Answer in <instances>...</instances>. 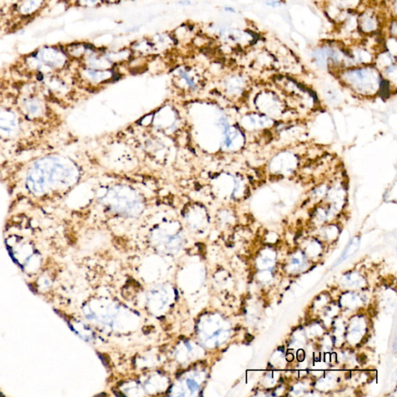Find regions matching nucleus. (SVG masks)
<instances>
[{
    "instance_id": "nucleus-1",
    "label": "nucleus",
    "mask_w": 397,
    "mask_h": 397,
    "mask_svg": "<svg viewBox=\"0 0 397 397\" xmlns=\"http://www.w3.org/2000/svg\"><path fill=\"white\" fill-rule=\"evenodd\" d=\"M69 57L64 51V47L45 45L37 49L33 53L25 57L26 64L38 70L44 69H62L67 64Z\"/></svg>"
},
{
    "instance_id": "nucleus-2",
    "label": "nucleus",
    "mask_w": 397,
    "mask_h": 397,
    "mask_svg": "<svg viewBox=\"0 0 397 397\" xmlns=\"http://www.w3.org/2000/svg\"><path fill=\"white\" fill-rule=\"evenodd\" d=\"M46 0H19L16 12L23 18H29L36 15L44 6Z\"/></svg>"
},
{
    "instance_id": "nucleus-3",
    "label": "nucleus",
    "mask_w": 397,
    "mask_h": 397,
    "mask_svg": "<svg viewBox=\"0 0 397 397\" xmlns=\"http://www.w3.org/2000/svg\"><path fill=\"white\" fill-rule=\"evenodd\" d=\"M154 49L155 51H166L171 50L176 43V40L171 33H157L151 38Z\"/></svg>"
},
{
    "instance_id": "nucleus-4",
    "label": "nucleus",
    "mask_w": 397,
    "mask_h": 397,
    "mask_svg": "<svg viewBox=\"0 0 397 397\" xmlns=\"http://www.w3.org/2000/svg\"><path fill=\"white\" fill-rule=\"evenodd\" d=\"M130 49L133 54H137L140 56H147L155 52L151 39L147 38H142L133 42Z\"/></svg>"
},
{
    "instance_id": "nucleus-5",
    "label": "nucleus",
    "mask_w": 397,
    "mask_h": 397,
    "mask_svg": "<svg viewBox=\"0 0 397 397\" xmlns=\"http://www.w3.org/2000/svg\"><path fill=\"white\" fill-rule=\"evenodd\" d=\"M103 3L102 0H76L77 6L81 8H96Z\"/></svg>"
},
{
    "instance_id": "nucleus-6",
    "label": "nucleus",
    "mask_w": 397,
    "mask_h": 397,
    "mask_svg": "<svg viewBox=\"0 0 397 397\" xmlns=\"http://www.w3.org/2000/svg\"><path fill=\"white\" fill-rule=\"evenodd\" d=\"M304 358H305V353L303 352V350H299L297 351V359L299 362H303Z\"/></svg>"
},
{
    "instance_id": "nucleus-7",
    "label": "nucleus",
    "mask_w": 397,
    "mask_h": 397,
    "mask_svg": "<svg viewBox=\"0 0 397 397\" xmlns=\"http://www.w3.org/2000/svg\"><path fill=\"white\" fill-rule=\"evenodd\" d=\"M103 3H107V4H116L119 2H121L124 0H102Z\"/></svg>"
},
{
    "instance_id": "nucleus-8",
    "label": "nucleus",
    "mask_w": 397,
    "mask_h": 397,
    "mask_svg": "<svg viewBox=\"0 0 397 397\" xmlns=\"http://www.w3.org/2000/svg\"><path fill=\"white\" fill-rule=\"evenodd\" d=\"M279 350H280V351H283V347H279Z\"/></svg>"
}]
</instances>
